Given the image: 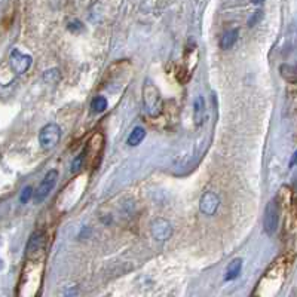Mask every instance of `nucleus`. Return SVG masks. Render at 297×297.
I'll return each mask as SVG.
<instances>
[{
	"mask_svg": "<svg viewBox=\"0 0 297 297\" xmlns=\"http://www.w3.org/2000/svg\"><path fill=\"white\" fill-rule=\"evenodd\" d=\"M107 109V100L101 95H97L91 101V110L92 113H103Z\"/></svg>",
	"mask_w": 297,
	"mask_h": 297,
	"instance_id": "14",
	"label": "nucleus"
},
{
	"mask_svg": "<svg viewBox=\"0 0 297 297\" xmlns=\"http://www.w3.org/2000/svg\"><path fill=\"white\" fill-rule=\"evenodd\" d=\"M57 181H58V171H57V170H51V171H48L46 176L43 177V180L40 181L39 187L36 189L34 201H36L37 204L43 202V201L49 196V193L54 190Z\"/></svg>",
	"mask_w": 297,
	"mask_h": 297,
	"instance_id": "4",
	"label": "nucleus"
},
{
	"mask_svg": "<svg viewBox=\"0 0 297 297\" xmlns=\"http://www.w3.org/2000/svg\"><path fill=\"white\" fill-rule=\"evenodd\" d=\"M204 119H205V101L202 97H196L193 103V120L198 126H201L204 123Z\"/></svg>",
	"mask_w": 297,
	"mask_h": 297,
	"instance_id": "8",
	"label": "nucleus"
},
{
	"mask_svg": "<svg viewBox=\"0 0 297 297\" xmlns=\"http://www.w3.org/2000/svg\"><path fill=\"white\" fill-rule=\"evenodd\" d=\"M45 244V237L42 232H36L31 235V238L29 239V244H27V253L29 254H33V253H37Z\"/></svg>",
	"mask_w": 297,
	"mask_h": 297,
	"instance_id": "9",
	"label": "nucleus"
},
{
	"mask_svg": "<svg viewBox=\"0 0 297 297\" xmlns=\"http://www.w3.org/2000/svg\"><path fill=\"white\" fill-rule=\"evenodd\" d=\"M85 155H87V150H82L76 158H74V161H73V164H71V173H76V171H79L81 168H82V165H84V161H85Z\"/></svg>",
	"mask_w": 297,
	"mask_h": 297,
	"instance_id": "15",
	"label": "nucleus"
},
{
	"mask_svg": "<svg viewBox=\"0 0 297 297\" xmlns=\"http://www.w3.org/2000/svg\"><path fill=\"white\" fill-rule=\"evenodd\" d=\"M52 78H55V79L59 78V74H58V70H57V68L48 70V71H45V74H43V79H45L46 82H52Z\"/></svg>",
	"mask_w": 297,
	"mask_h": 297,
	"instance_id": "18",
	"label": "nucleus"
},
{
	"mask_svg": "<svg viewBox=\"0 0 297 297\" xmlns=\"http://www.w3.org/2000/svg\"><path fill=\"white\" fill-rule=\"evenodd\" d=\"M9 62H11L12 70H14L17 74H24V73L31 67L33 58H31L29 54L21 52L20 49H14V51L11 52Z\"/></svg>",
	"mask_w": 297,
	"mask_h": 297,
	"instance_id": "5",
	"label": "nucleus"
},
{
	"mask_svg": "<svg viewBox=\"0 0 297 297\" xmlns=\"http://www.w3.org/2000/svg\"><path fill=\"white\" fill-rule=\"evenodd\" d=\"M279 223V207L276 199H272L267 202L265 208V217H263V229L270 237L276 232Z\"/></svg>",
	"mask_w": 297,
	"mask_h": 297,
	"instance_id": "2",
	"label": "nucleus"
},
{
	"mask_svg": "<svg viewBox=\"0 0 297 297\" xmlns=\"http://www.w3.org/2000/svg\"><path fill=\"white\" fill-rule=\"evenodd\" d=\"M150 232L156 241H167L173 237V226L165 218H156L152 221Z\"/></svg>",
	"mask_w": 297,
	"mask_h": 297,
	"instance_id": "6",
	"label": "nucleus"
},
{
	"mask_svg": "<svg viewBox=\"0 0 297 297\" xmlns=\"http://www.w3.org/2000/svg\"><path fill=\"white\" fill-rule=\"evenodd\" d=\"M263 2H265V0H253L254 5H260V3H263Z\"/></svg>",
	"mask_w": 297,
	"mask_h": 297,
	"instance_id": "21",
	"label": "nucleus"
},
{
	"mask_svg": "<svg viewBox=\"0 0 297 297\" xmlns=\"http://www.w3.org/2000/svg\"><path fill=\"white\" fill-rule=\"evenodd\" d=\"M238 36H239V31H238L237 29L226 31L225 34H223L221 40H220V48H221V49H231V48L237 43Z\"/></svg>",
	"mask_w": 297,
	"mask_h": 297,
	"instance_id": "11",
	"label": "nucleus"
},
{
	"mask_svg": "<svg viewBox=\"0 0 297 297\" xmlns=\"http://www.w3.org/2000/svg\"><path fill=\"white\" fill-rule=\"evenodd\" d=\"M59 138H61V128L57 123H48L39 132V143L45 150L54 148L59 143Z\"/></svg>",
	"mask_w": 297,
	"mask_h": 297,
	"instance_id": "3",
	"label": "nucleus"
},
{
	"mask_svg": "<svg viewBox=\"0 0 297 297\" xmlns=\"http://www.w3.org/2000/svg\"><path fill=\"white\" fill-rule=\"evenodd\" d=\"M144 137H146V129L141 128V126H135V128L131 131V134H129L126 143H128V146L135 147V146H138V144L144 140Z\"/></svg>",
	"mask_w": 297,
	"mask_h": 297,
	"instance_id": "13",
	"label": "nucleus"
},
{
	"mask_svg": "<svg viewBox=\"0 0 297 297\" xmlns=\"http://www.w3.org/2000/svg\"><path fill=\"white\" fill-rule=\"evenodd\" d=\"M262 18H263V12H262V11H256V12L253 14V17L248 20V26H250V27L256 26V24H257V23H259Z\"/></svg>",
	"mask_w": 297,
	"mask_h": 297,
	"instance_id": "19",
	"label": "nucleus"
},
{
	"mask_svg": "<svg viewBox=\"0 0 297 297\" xmlns=\"http://www.w3.org/2000/svg\"><path fill=\"white\" fill-rule=\"evenodd\" d=\"M297 167V150L294 152V155L291 156V161H290V168H294Z\"/></svg>",
	"mask_w": 297,
	"mask_h": 297,
	"instance_id": "20",
	"label": "nucleus"
},
{
	"mask_svg": "<svg viewBox=\"0 0 297 297\" xmlns=\"http://www.w3.org/2000/svg\"><path fill=\"white\" fill-rule=\"evenodd\" d=\"M67 27H68V30H70L71 33H79V31H82V30H84V24H82L79 20L70 21Z\"/></svg>",
	"mask_w": 297,
	"mask_h": 297,
	"instance_id": "16",
	"label": "nucleus"
},
{
	"mask_svg": "<svg viewBox=\"0 0 297 297\" xmlns=\"http://www.w3.org/2000/svg\"><path fill=\"white\" fill-rule=\"evenodd\" d=\"M218 205H220V198L217 193L214 192H207L201 196V201H199V209L202 214L205 215H214L215 211L218 209Z\"/></svg>",
	"mask_w": 297,
	"mask_h": 297,
	"instance_id": "7",
	"label": "nucleus"
},
{
	"mask_svg": "<svg viewBox=\"0 0 297 297\" xmlns=\"http://www.w3.org/2000/svg\"><path fill=\"white\" fill-rule=\"evenodd\" d=\"M143 97H144V107L150 116H158L162 110V98L159 89L147 81L143 88Z\"/></svg>",
	"mask_w": 297,
	"mask_h": 297,
	"instance_id": "1",
	"label": "nucleus"
},
{
	"mask_svg": "<svg viewBox=\"0 0 297 297\" xmlns=\"http://www.w3.org/2000/svg\"><path fill=\"white\" fill-rule=\"evenodd\" d=\"M241 269H242V260L241 259H234L229 263V266H228V270H226V275H225V281H234V279H237L241 275Z\"/></svg>",
	"mask_w": 297,
	"mask_h": 297,
	"instance_id": "10",
	"label": "nucleus"
},
{
	"mask_svg": "<svg viewBox=\"0 0 297 297\" xmlns=\"http://www.w3.org/2000/svg\"><path fill=\"white\" fill-rule=\"evenodd\" d=\"M31 196H33V189H31L30 186L24 187V189H23V192H21V196H20L21 204H27V202L30 201V198H31Z\"/></svg>",
	"mask_w": 297,
	"mask_h": 297,
	"instance_id": "17",
	"label": "nucleus"
},
{
	"mask_svg": "<svg viewBox=\"0 0 297 297\" xmlns=\"http://www.w3.org/2000/svg\"><path fill=\"white\" fill-rule=\"evenodd\" d=\"M0 266H2V262H0Z\"/></svg>",
	"mask_w": 297,
	"mask_h": 297,
	"instance_id": "22",
	"label": "nucleus"
},
{
	"mask_svg": "<svg viewBox=\"0 0 297 297\" xmlns=\"http://www.w3.org/2000/svg\"><path fill=\"white\" fill-rule=\"evenodd\" d=\"M279 73L288 82H297V64H282Z\"/></svg>",
	"mask_w": 297,
	"mask_h": 297,
	"instance_id": "12",
	"label": "nucleus"
}]
</instances>
